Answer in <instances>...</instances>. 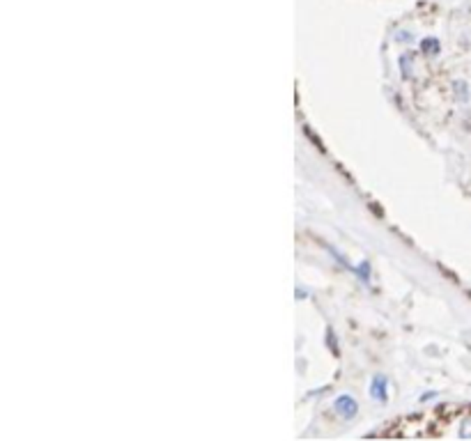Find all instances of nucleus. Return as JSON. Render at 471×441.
I'll use <instances>...</instances> for the list:
<instances>
[{
    "label": "nucleus",
    "mask_w": 471,
    "mask_h": 441,
    "mask_svg": "<svg viewBox=\"0 0 471 441\" xmlns=\"http://www.w3.org/2000/svg\"><path fill=\"white\" fill-rule=\"evenodd\" d=\"M370 437H407V439H471V407L462 409H435L425 414L404 416L384 430L370 432Z\"/></svg>",
    "instance_id": "obj_1"
},
{
    "label": "nucleus",
    "mask_w": 471,
    "mask_h": 441,
    "mask_svg": "<svg viewBox=\"0 0 471 441\" xmlns=\"http://www.w3.org/2000/svg\"><path fill=\"white\" fill-rule=\"evenodd\" d=\"M334 412L341 416V419H345V421H352L354 416L359 414V402L354 400L352 395H341V398H336V402H334Z\"/></svg>",
    "instance_id": "obj_2"
},
{
    "label": "nucleus",
    "mask_w": 471,
    "mask_h": 441,
    "mask_svg": "<svg viewBox=\"0 0 471 441\" xmlns=\"http://www.w3.org/2000/svg\"><path fill=\"white\" fill-rule=\"evenodd\" d=\"M370 395L375 398L377 402H386L388 400V381L384 374H375L373 384H370Z\"/></svg>",
    "instance_id": "obj_3"
},
{
    "label": "nucleus",
    "mask_w": 471,
    "mask_h": 441,
    "mask_svg": "<svg viewBox=\"0 0 471 441\" xmlns=\"http://www.w3.org/2000/svg\"><path fill=\"white\" fill-rule=\"evenodd\" d=\"M421 51L428 53V55H437V53H439V41H437L435 37L423 39V41H421Z\"/></svg>",
    "instance_id": "obj_4"
}]
</instances>
